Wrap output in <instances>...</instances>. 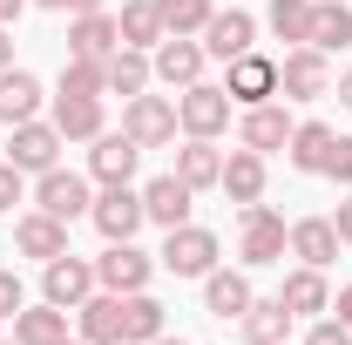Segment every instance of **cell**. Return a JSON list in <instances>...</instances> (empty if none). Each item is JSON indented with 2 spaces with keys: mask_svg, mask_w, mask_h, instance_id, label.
Segmentation results:
<instances>
[{
  "mask_svg": "<svg viewBox=\"0 0 352 345\" xmlns=\"http://www.w3.org/2000/svg\"><path fill=\"white\" fill-rule=\"evenodd\" d=\"M223 258L217 230H204V223H176V230H163V251H156V264L170 271V278H210Z\"/></svg>",
  "mask_w": 352,
  "mask_h": 345,
  "instance_id": "1",
  "label": "cell"
},
{
  "mask_svg": "<svg viewBox=\"0 0 352 345\" xmlns=\"http://www.w3.org/2000/svg\"><path fill=\"white\" fill-rule=\"evenodd\" d=\"M292 251V230H285V216L271 210V203H244V230H237V258L251 264H285Z\"/></svg>",
  "mask_w": 352,
  "mask_h": 345,
  "instance_id": "2",
  "label": "cell"
},
{
  "mask_svg": "<svg viewBox=\"0 0 352 345\" xmlns=\"http://www.w3.org/2000/svg\"><path fill=\"white\" fill-rule=\"evenodd\" d=\"M122 135H129L135 149H163V142H176V102L170 95H129L122 102Z\"/></svg>",
  "mask_w": 352,
  "mask_h": 345,
  "instance_id": "3",
  "label": "cell"
},
{
  "mask_svg": "<svg viewBox=\"0 0 352 345\" xmlns=\"http://www.w3.org/2000/svg\"><path fill=\"white\" fill-rule=\"evenodd\" d=\"M176 129L217 142V135L230 129V95H223V88H210V82H190L183 95H176Z\"/></svg>",
  "mask_w": 352,
  "mask_h": 345,
  "instance_id": "4",
  "label": "cell"
},
{
  "mask_svg": "<svg viewBox=\"0 0 352 345\" xmlns=\"http://www.w3.org/2000/svg\"><path fill=\"white\" fill-rule=\"evenodd\" d=\"M204 61H210V54H204L197 34H163V41L149 47V75H156L163 88H176V95H183L190 82H204Z\"/></svg>",
  "mask_w": 352,
  "mask_h": 345,
  "instance_id": "5",
  "label": "cell"
},
{
  "mask_svg": "<svg viewBox=\"0 0 352 345\" xmlns=\"http://www.w3.org/2000/svg\"><path fill=\"white\" fill-rule=\"evenodd\" d=\"M34 210H47V216H61V223H75V216H88L95 210V190H88V176H75V170H41L34 176Z\"/></svg>",
  "mask_w": 352,
  "mask_h": 345,
  "instance_id": "6",
  "label": "cell"
},
{
  "mask_svg": "<svg viewBox=\"0 0 352 345\" xmlns=\"http://www.w3.org/2000/svg\"><path fill=\"white\" fill-rule=\"evenodd\" d=\"M149 278H156V258H149V251H135V237H129V244H109V251L95 258V285H102V291H116V298L149 291Z\"/></svg>",
  "mask_w": 352,
  "mask_h": 345,
  "instance_id": "7",
  "label": "cell"
},
{
  "mask_svg": "<svg viewBox=\"0 0 352 345\" xmlns=\"http://www.w3.org/2000/svg\"><path fill=\"white\" fill-rule=\"evenodd\" d=\"M7 163H14L21 176L54 170V163H61V129L41 122V115H34V122H14V129H7Z\"/></svg>",
  "mask_w": 352,
  "mask_h": 345,
  "instance_id": "8",
  "label": "cell"
},
{
  "mask_svg": "<svg viewBox=\"0 0 352 345\" xmlns=\"http://www.w3.org/2000/svg\"><path fill=\"white\" fill-rule=\"evenodd\" d=\"M95 291H102V285H95V264H82L75 251H61V258L41 264V298H47V304L75 311V304H88Z\"/></svg>",
  "mask_w": 352,
  "mask_h": 345,
  "instance_id": "9",
  "label": "cell"
},
{
  "mask_svg": "<svg viewBox=\"0 0 352 345\" xmlns=\"http://www.w3.org/2000/svg\"><path fill=\"white\" fill-rule=\"evenodd\" d=\"M230 75H223V95L237 102V109H258V102H278V61L271 54H237V61H223Z\"/></svg>",
  "mask_w": 352,
  "mask_h": 345,
  "instance_id": "10",
  "label": "cell"
},
{
  "mask_svg": "<svg viewBox=\"0 0 352 345\" xmlns=\"http://www.w3.org/2000/svg\"><path fill=\"white\" fill-rule=\"evenodd\" d=\"M95 230H102V237H109V244H129L135 230H142V223H149V216H142V190H129V183H109V190H102V197H95Z\"/></svg>",
  "mask_w": 352,
  "mask_h": 345,
  "instance_id": "11",
  "label": "cell"
},
{
  "mask_svg": "<svg viewBox=\"0 0 352 345\" xmlns=\"http://www.w3.org/2000/svg\"><path fill=\"white\" fill-rule=\"evenodd\" d=\"M197 41H204L210 61H237V54H251V47H258V21H251L244 7H217V14L204 21V34H197Z\"/></svg>",
  "mask_w": 352,
  "mask_h": 345,
  "instance_id": "12",
  "label": "cell"
},
{
  "mask_svg": "<svg viewBox=\"0 0 352 345\" xmlns=\"http://www.w3.org/2000/svg\"><path fill=\"white\" fill-rule=\"evenodd\" d=\"M278 95H285V102H318V95H332L325 54H318V47H292V54L278 61Z\"/></svg>",
  "mask_w": 352,
  "mask_h": 345,
  "instance_id": "13",
  "label": "cell"
},
{
  "mask_svg": "<svg viewBox=\"0 0 352 345\" xmlns=\"http://www.w3.org/2000/svg\"><path fill=\"white\" fill-rule=\"evenodd\" d=\"M135 163H142V149H135L122 129H102V135H95V149H88V176H95L102 190H109V183H129Z\"/></svg>",
  "mask_w": 352,
  "mask_h": 345,
  "instance_id": "14",
  "label": "cell"
},
{
  "mask_svg": "<svg viewBox=\"0 0 352 345\" xmlns=\"http://www.w3.org/2000/svg\"><path fill=\"white\" fill-rule=\"evenodd\" d=\"M190 203H197V190H190L176 170L156 176V183H142V216H149V223H163V230L190 223Z\"/></svg>",
  "mask_w": 352,
  "mask_h": 345,
  "instance_id": "15",
  "label": "cell"
},
{
  "mask_svg": "<svg viewBox=\"0 0 352 345\" xmlns=\"http://www.w3.org/2000/svg\"><path fill=\"white\" fill-rule=\"evenodd\" d=\"M14 251H21V258H34V264L61 258V251H68V223H61V216H47V210H28L21 223H14Z\"/></svg>",
  "mask_w": 352,
  "mask_h": 345,
  "instance_id": "16",
  "label": "cell"
},
{
  "mask_svg": "<svg viewBox=\"0 0 352 345\" xmlns=\"http://www.w3.org/2000/svg\"><path fill=\"white\" fill-rule=\"evenodd\" d=\"M264 156L258 149H230V156H223V176H217V190L223 197H230V203H237V210H244V203H264Z\"/></svg>",
  "mask_w": 352,
  "mask_h": 345,
  "instance_id": "17",
  "label": "cell"
},
{
  "mask_svg": "<svg viewBox=\"0 0 352 345\" xmlns=\"http://www.w3.org/2000/svg\"><path fill=\"white\" fill-rule=\"evenodd\" d=\"M292 258L311 264V271L339 264V223H332V216H298V223H292Z\"/></svg>",
  "mask_w": 352,
  "mask_h": 345,
  "instance_id": "18",
  "label": "cell"
},
{
  "mask_svg": "<svg viewBox=\"0 0 352 345\" xmlns=\"http://www.w3.org/2000/svg\"><path fill=\"white\" fill-rule=\"evenodd\" d=\"M292 115L278 109V102H258V109H244V122H237V135H244V149H258V156H271V149H285L292 142Z\"/></svg>",
  "mask_w": 352,
  "mask_h": 345,
  "instance_id": "19",
  "label": "cell"
},
{
  "mask_svg": "<svg viewBox=\"0 0 352 345\" xmlns=\"http://www.w3.org/2000/svg\"><path fill=\"white\" fill-rule=\"evenodd\" d=\"M61 142H95L102 135V95H54V115H47Z\"/></svg>",
  "mask_w": 352,
  "mask_h": 345,
  "instance_id": "20",
  "label": "cell"
},
{
  "mask_svg": "<svg viewBox=\"0 0 352 345\" xmlns=\"http://www.w3.org/2000/svg\"><path fill=\"white\" fill-rule=\"evenodd\" d=\"M122 47V34H116V14H75V27H68V54H82V61H109Z\"/></svg>",
  "mask_w": 352,
  "mask_h": 345,
  "instance_id": "21",
  "label": "cell"
},
{
  "mask_svg": "<svg viewBox=\"0 0 352 345\" xmlns=\"http://www.w3.org/2000/svg\"><path fill=\"white\" fill-rule=\"evenodd\" d=\"M75 332L88 345H122V298L116 291H95L88 304H75Z\"/></svg>",
  "mask_w": 352,
  "mask_h": 345,
  "instance_id": "22",
  "label": "cell"
},
{
  "mask_svg": "<svg viewBox=\"0 0 352 345\" xmlns=\"http://www.w3.org/2000/svg\"><path fill=\"white\" fill-rule=\"evenodd\" d=\"M305 47H318V54L352 47V0H311V34H305Z\"/></svg>",
  "mask_w": 352,
  "mask_h": 345,
  "instance_id": "23",
  "label": "cell"
},
{
  "mask_svg": "<svg viewBox=\"0 0 352 345\" xmlns=\"http://www.w3.org/2000/svg\"><path fill=\"white\" fill-rule=\"evenodd\" d=\"M34 115H41V75L0 68V122L14 129V122H34Z\"/></svg>",
  "mask_w": 352,
  "mask_h": 345,
  "instance_id": "24",
  "label": "cell"
},
{
  "mask_svg": "<svg viewBox=\"0 0 352 345\" xmlns=\"http://www.w3.org/2000/svg\"><path fill=\"white\" fill-rule=\"evenodd\" d=\"M251 298H258V291H251L244 271H210V278H204V311H210V318H244Z\"/></svg>",
  "mask_w": 352,
  "mask_h": 345,
  "instance_id": "25",
  "label": "cell"
},
{
  "mask_svg": "<svg viewBox=\"0 0 352 345\" xmlns=\"http://www.w3.org/2000/svg\"><path fill=\"white\" fill-rule=\"evenodd\" d=\"M68 339V311L61 304H21L14 311V345H61Z\"/></svg>",
  "mask_w": 352,
  "mask_h": 345,
  "instance_id": "26",
  "label": "cell"
},
{
  "mask_svg": "<svg viewBox=\"0 0 352 345\" xmlns=\"http://www.w3.org/2000/svg\"><path fill=\"white\" fill-rule=\"evenodd\" d=\"M285 311L292 318H318V311H332V285H325V271H311V264H298L292 278H285Z\"/></svg>",
  "mask_w": 352,
  "mask_h": 345,
  "instance_id": "27",
  "label": "cell"
},
{
  "mask_svg": "<svg viewBox=\"0 0 352 345\" xmlns=\"http://www.w3.org/2000/svg\"><path fill=\"white\" fill-rule=\"evenodd\" d=\"M332 142H339V129H332V122H298V129H292V142H285V156H292V170L325 176V156H332Z\"/></svg>",
  "mask_w": 352,
  "mask_h": 345,
  "instance_id": "28",
  "label": "cell"
},
{
  "mask_svg": "<svg viewBox=\"0 0 352 345\" xmlns=\"http://www.w3.org/2000/svg\"><path fill=\"white\" fill-rule=\"evenodd\" d=\"M237 332H244V345H285V339H292V311H285V298H251V311L237 318Z\"/></svg>",
  "mask_w": 352,
  "mask_h": 345,
  "instance_id": "29",
  "label": "cell"
},
{
  "mask_svg": "<svg viewBox=\"0 0 352 345\" xmlns=\"http://www.w3.org/2000/svg\"><path fill=\"white\" fill-rule=\"evenodd\" d=\"M176 176H183L190 190H217V176H223V156H217V142L190 135V142L176 149Z\"/></svg>",
  "mask_w": 352,
  "mask_h": 345,
  "instance_id": "30",
  "label": "cell"
},
{
  "mask_svg": "<svg viewBox=\"0 0 352 345\" xmlns=\"http://www.w3.org/2000/svg\"><path fill=\"white\" fill-rule=\"evenodd\" d=\"M116 34H122V47H149L163 41V14H156V0H122V14H116Z\"/></svg>",
  "mask_w": 352,
  "mask_h": 345,
  "instance_id": "31",
  "label": "cell"
},
{
  "mask_svg": "<svg viewBox=\"0 0 352 345\" xmlns=\"http://www.w3.org/2000/svg\"><path fill=\"white\" fill-rule=\"evenodd\" d=\"M102 75H109V95H122V102H129V95H142V88L156 82V75H149V54H142V47H116V54L102 61Z\"/></svg>",
  "mask_w": 352,
  "mask_h": 345,
  "instance_id": "32",
  "label": "cell"
},
{
  "mask_svg": "<svg viewBox=\"0 0 352 345\" xmlns=\"http://www.w3.org/2000/svg\"><path fill=\"white\" fill-rule=\"evenodd\" d=\"M149 339H163V304L149 291H129L122 298V345H149Z\"/></svg>",
  "mask_w": 352,
  "mask_h": 345,
  "instance_id": "33",
  "label": "cell"
},
{
  "mask_svg": "<svg viewBox=\"0 0 352 345\" xmlns=\"http://www.w3.org/2000/svg\"><path fill=\"white\" fill-rule=\"evenodd\" d=\"M264 27H271L278 41L305 47V34H311V0H271V14H264Z\"/></svg>",
  "mask_w": 352,
  "mask_h": 345,
  "instance_id": "34",
  "label": "cell"
},
{
  "mask_svg": "<svg viewBox=\"0 0 352 345\" xmlns=\"http://www.w3.org/2000/svg\"><path fill=\"white\" fill-rule=\"evenodd\" d=\"M54 95H109V75H102V61H82V54H68L61 61V82Z\"/></svg>",
  "mask_w": 352,
  "mask_h": 345,
  "instance_id": "35",
  "label": "cell"
},
{
  "mask_svg": "<svg viewBox=\"0 0 352 345\" xmlns=\"http://www.w3.org/2000/svg\"><path fill=\"white\" fill-rule=\"evenodd\" d=\"M156 14H163V34H204V21L217 7L210 0H156Z\"/></svg>",
  "mask_w": 352,
  "mask_h": 345,
  "instance_id": "36",
  "label": "cell"
},
{
  "mask_svg": "<svg viewBox=\"0 0 352 345\" xmlns=\"http://www.w3.org/2000/svg\"><path fill=\"white\" fill-rule=\"evenodd\" d=\"M14 203H28V176L14 163H0V210H14Z\"/></svg>",
  "mask_w": 352,
  "mask_h": 345,
  "instance_id": "37",
  "label": "cell"
},
{
  "mask_svg": "<svg viewBox=\"0 0 352 345\" xmlns=\"http://www.w3.org/2000/svg\"><path fill=\"white\" fill-rule=\"evenodd\" d=\"M305 345H352V332H346V325H339V318H311Z\"/></svg>",
  "mask_w": 352,
  "mask_h": 345,
  "instance_id": "38",
  "label": "cell"
},
{
  "mask_svg": "<svg viewBox=\"0 0 352 345\" xmlns=\"http://www.w3.org/2000/svg\"><path fill=\"white\" fill-rule=\"evenodd\" d=\"M325 176H332V183H352V135H339V142H332V156H325Z\"/></svg>",
  "mask_w": 352,
  "mask_h": 345,
  "instance_id": "39",
  "label": "cell"
},
{
  "mask_svg": "<svg viewBox=\"0 0 352 345\" xmlns=\"http://www.w3.org/2000/svg\"><path fill=\"white\" fill-rule=\"evenodd\" d=\"M21 304H28V291H21V278H14V271H0V318H14Z\"/></svg>",
  "mask_w": 352,
  "mask_h": 345,
  "instance_id": "40",
  "label": "cell"
},
{
  "mask_svg": "<svg viewBox=\"0 0 352 345\" xmlns=\"http://www.w3.org/2000/svg\"><path fill=\"white\" fill-rule=\"evenodd\" d=\"M34 7H54V14H95L102 0H34Z\"/></svg>",
  "mask_w": 352,
  "mask_h": 345,
  "instance_id": "41",
  "label": "cell"
},
{
  "mask_svg": "<svg viewBox=\"0 0 352 345\" xmlns=\"http://www.w3.org/2000/svg\"><path fill=\"white\" fill-rule=\"evenodd\" d=\"M332 311H339V325L352 332V285H339V298H332Z\"/></svg>",
  "mask_w": 352,
  "mask_h": 345,
  "instance_id": "42",
  "label": "cell"
},
{
  "mask_svg": "<svg viewBox=\"0 0 352 345\" xmlns=\"http://www.w3.org/2000/svg\"><path fill=\"white\" fill-rule=\"evenodd\" d=\"M332 223H339V244H352V197L339 203V210H332Z\"/></svg>",
  "mask_w": 352,
  "mask_h": 345,
  "instance_id": "43",
  "label": "cell"
},
{
  "mask_svg": "<svg viewBox=\"0 0 352 345\" xmlns=\"http://www.w3.org/2000/svg\"><path fill=\"white\" fill-rule=\"evenodd\" d=\"M21 14H28V0H0V27H14Z\"/></svg>",
  "mask_w": 352,
  "mask_h": 345,
  "instance_id": "44",
  "label": "cell"
},
{
  "mask_svg": "<svg viewBox=\"0 0 352 345\" xmlns=\"http://www.w3.org/2000/svg\"><path fill=\"white\" fill-rule=\"evenodd\" d=\"M0 68H14V41H7V27H0Z\"/></svg>",
  "mask_w": 352,
  "mask_h": 345,
  "instance_id": "45",
  "label": "cell"
},
{
  "mask_svg": "<svg viewBox=\"0 0 352 345\" xmlns=\"http://www.w3.org/2000/svg\"><path fill=\"white\" fill-rule=\"evenodd\" d=\"M339 102H346V109H352V68H346V75H339Z\"/></svg>",
  "mask_w": 352,
  "mask_h": 345,
  "instance_id": "46",
  "label": "cell"
},
{
  "mask_svg": "<svg viewBox=\"0 0 352 345\" xmlns=\"http://www.w3.org/2000/svg\"><path fill=\"white\" fill-rule=\"evenodd\" d=\"M149 345H190V339H170V332H163V339H149Z\"/></svg>",
  "mask_w": 352,
  "mask_h": 345,
  "instance_id": "47",
  "label": "cell"
},
{
  "mask_svg": "<svg viewBox=\"0 0 352 345\" xmlns=\"http://www.w3.org/2000/svg\"><path fill=\"white\" fill-rule=\"evenodd\" d=\"M61 345H88V339H61Z\"/></svg>",
  "mask_w": 352,
  "mask_h": 345,
  "instance_id": "48",
  "label": "cell"
},
{
  "mask_svg": "<svg viewBox=\"0 0 352 345\" xmlns=\"http://www.w3.org/2000/svg\"><path fill=\"white\" fill-rule=\"evenodd\" d=\"M0 345H14V339H0Z\"/></svg>",
  "mask_w": 352,
  "mask_h": 345,
  "instance_id": "49",
  "label": "cell"
}]
</instances>
